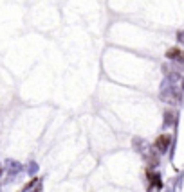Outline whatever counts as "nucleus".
Returning a JSON list of instances; mask_svg holds the SVG:
<instances>
[{
  "instance_id": "obj_4",
  "label": "nucleus",
  "mask_w": 184,
  "mask_h": 192,
  "mask_svg": "<svg viewBox=\"0 0 184 192\" xmlns=\"http://www.w3.org/2000/svg\"><path fill=\"white\" fill-rule=\"evenodd\" d=\"M164 117H166V121H164V124H166V126H170V124L173 122V115H171V111H166V115H164Z\"/></svg>"
},
{
  "instance_id": "obj_2",
  "label": "nucleus",
  "mask_w": 184,
  "mask_h": 192,
  "mask_svg": "<svg viewBox=\"0 0 184 192\" xmlns=\"http://www.w3.org/2000/svg\"><path fill=\"white\" fill-rule=\"evenodd\" d=\"M166 56L170 59H173V61H179V63H184V52L181 49H170L166 52Z\"/></svg>"
},
{
  "instance_id": "obj_1",
  "label": "nucleus",
  "mask_w": 184,
  "mask_h": 192,
  "mask_svg": "<svg viewBox=\"0 0 184 192\" xmlns=\"http://www.w3.org/2000/svg\"><path fill=\"white\" fill-rule=\"evenodd\" d=\"M168 145H170V135L157 136V140H155V149L159 151V153H164V151L168 149Z\"/></svg>"
},
{
  "instance_id": "obj_5",
  "label": "nucleus",
  "mask_w": 184,
  "mask_h": 192,
  "mask_svg": "<svg viewBox=\"0 0 184 192\" xmlns=\"http://www.w3.org/2000/svg\"><path fill=\"white\" fill-rule=\"evenodd\" d=\"M179 40H181V42L184 43V31H182V32H181V34H179Z\"/></svg>"
},
{
  "instance_id": "obj_3",
  "label": "nucleus",
  "mask_w": 184,
  "mask_h": 192,
  "mask_svg": "<svg viewBox=\"0 0 184 192\" xmlns=\"http://www.w3.org/2000/svg\"><path fill=\"white\" fill-rule=\"evenodd\" d=\"M146 162H148V165H157L159 164V156H155V155H146Z\"/></svg>"
}]
</instances>
